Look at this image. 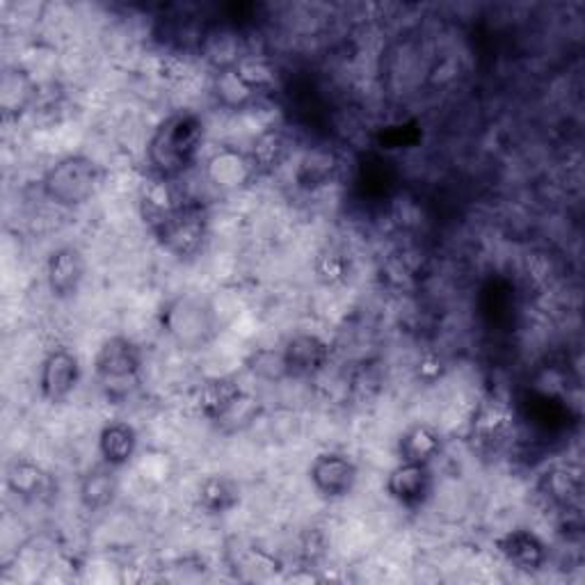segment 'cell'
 I'll return each mask as SVG.
<instances>
[{
	"instance_id": "17",
	"label": "cell",
	"mask_w": 585,
	"mask_h": 585,
	"mask_svg": "<svg viewBox=\"0 0 585 585\" xmlns=\"http://www.w3.org/2000/svg\"><path fill=\"white\" fill-rule=\"evenodd\" d=\"M206 172L213 185H218L222 191H236L243 188V185L252 179L254 168L250 156H243L233 149H225L210 158Z\"/></svg>"
},
{
	"instance_id": "11",
	"label": "cell",
	"mask_w": 585,
	"mask_h": 585,
	"mask_svg": "<svg viewBox=\"0 0 585 585\" xmlns=\"http://www.w3.org/2000/svg\"><path fill=\"white\" fill-rule=\"evenodd\" d=\"M513 428V410L498 398L483 401L473 412L469 437L478 448H494L498 446L508 431Z\"/></svg>"
},
{
	"instance_id": "22",
	"label": "cell",
	"mask_w": 585,
	"mask_h": 585,
	"mask_svg": "<svg viewBox=\"0 0 585 585\" xmlns=\"http://www.w3.org/2000/svg\"><path fill=\"white\" fill-rule=\"evenodd\" d=\"M256 92L259 88L241 69H238V65L220 69L216 76V94L227 108H243V105H248L254 99Z\"/></svg>"
},
{
	"instance_id": "27",
	"label": "cell",
	"mask_w": 585,
	"mask_h": 585,
	"mask_svg": "<svg viewBox=\"0 0 585 585\" xmlns=\"http://www.w3.org/2000/svg\"><path fill=\"white\" fill-rule=\"evenodd\" d=\"M382 136H393L391 140L382 142V145H389V149H405L416 142L418 133H416V126H395V128L385 130Z\"/></svg>"
},
{
	"instance_id": "9",
	"label": "cell",
	"mask_w": 585,
	"mask_h": 585,
	"mask_svg": "<svg viewBox=\"0 0 585 585\" xmlns=\"http://www.w3.org/2000/svg\"><path fill=\"white\" fill-rule=\"evenodd\" d=\"M88 273V263L78 248L65 245L53 250L46 261V282L50 296L56 300H71L81 290Z\"/></svg>"
},
{
	"instance_id": "4",
	"label": "cell",
	"mask_w": 585,
	"mask_h": 585,
	"mask_svg": "<svg viewBox=\"0 0 585 585\" xmlns=\"http://www.w3.org/2000/svg\"><path fill=\"white\" fill-rule=\"evenodd\" d=\"M156 241L179 259L195 256L208 236V213L202 202L185 197L174 210L149 229Z\"/></svg>"
},
{
	"instance_id": "6",
	"label": "cell",
	"mask_w": 585,
	"mask_h": 585,
	"mask_svg": "<svg viewBox=\"0 0 585 585\" xmlns=\"http://www.w3.org/2000/svg\"><path fill=\"white\" fill-rule=\"evenodd\" d=\"M81 382V362L69 348H53L39 366V391L50 405L65 403Z\"/></svg>"
},
{
	"instance_id": "3",
	"label": "cell",
	"mask_w": 585,
	"mask_h": 585,
	"mask_svg": "<svg viewBox=\"0 0 585 585\" xmlns=\"http://www.w3.org/2000/svg\"><path fill=\"white\" fill-rule=\"evenodd\" d=\"M103 170L90 156L71 153L50 165L42 179L44 195L58 206L76 208L88 204L101 188Z\"/></svg>"
},
{
	"instance_id": "2",
	"label": "cell",
	"mask_w": 585,
	"mask_h": 585,
	"mask_svg": "<svg viewBox=\"0 0 585 585\" xmlns=\"http://www.w3.org/2000/svg\"><path fill=\"white\" fill-rule=\"evenodd\" d=\"M96 385L111 403H122L133 395L142 380V353L126 336H111L101 343L94 357Z\"/></svg>"
},
{
	"instance_id": "5",
	"label": "cell",
	"mask_w": 585,
	"mask_h": 585,
	"mask_svg": "<svg viewBox=\"0 0 585 585\" xmlns=\"http://www.w3.org/2000/svg\"><path fill=\"white\" fill-rule=\"evenodd\" d=\"M165 332L185 351H197L216 336L213 307L193 292H183L163 309Z\"/></svg>"
},
{
	"instance_id": "19",
	"label": "cell",
	"mask_w": 585,
	"mask_h": 585,
	"mask_svg": "<svg viewBox=\"0 0 585 585\" xmlns=\"http://www.w3.org/2000/svg\"><path fill=\"white\" fill-rule=\"evenodd\" d=\"M117 492H119V483H117V475H115V467L105 464V462H103V467L90 469L83 475L81 487H78L81 503L92 513L108 508V505L115 501Z\"/></svg>"
},
{
	"instance_id": "10",
	"label": "cell",
	"mask_w": 585,
	"mask_h": 585,
	"mask_svg": "<svg viewBox=\"0 0 585 585\" xmlns=\"http://www.w3.org/2000/svg\"><path fill=\"white\" fill-rule=\"evenodd\" d=\"M330 345L316 334H296L284 345L282 357L288 378H313L330 362Z\"/></svg>"
},
{
	"instance_id": "12",
	"label": "cell",
	"mask_w": 585,
	"mask_h": 585,
	"mask_svg": "<svg viewBox=\"0 0 585 585\" xmlns=\"http://www.w3.org/2000/svg\"><path fill=\"white\" fill-rule=\"evenodd\" d=\"M501 555L519 572H538L547 565V544L534 534V530L515 528L496 542Z\"/></svg>"
},
{
	"instance_id": "1",
	"label": "cell",
	"mask_w": 585,
	"mask_h": 585,
	"mask_svg": "<svg viewBox=\"0 0 585 585\" xmlns=\"http://www.w3.org/2000/svg\"><path fill=\"white\" fill-rule=\"evenodd\" d=\"M204 145V122L193 111H176L156 126L147 145V161L153 176L176 181L199 158Z\"/></svg>"
},
{
	"instance_id": "15",
	"label": "cell",
	"mask_w": 585,
	"mask_h": 585,
	"mask_svg": "<svg viewBox=\"0 0 585 585\" xmlns=\"http://www.w3.org/2000/svg\"><path fill=\"white\" fill-rule=\"evenodd\" d=\"M444 450V437L431 423H416L398 439V458L401 462L433 464Z\"/></svg>"
},
{
	"instance_id": "25",
	"label": "cell",
	"mask_w": 585,
	"mask_h": 585,
	"mask_svg": "<svg viewBox=\"0 0 585 585\" xmlns=\"http://www.w3.org/2000/svg\"><path fill=\"white\" fill-rule=\"evenodd\" d=\"M248 368L252 370V376H256L259 380H268V382H275V380H284L288 378L286 376V366H284V357H282V351H256L252 353V357L248 359Z\"/></svg>"
},
{
	"instance_id": "7",
	"label": "cell",
	"mask_w": 585,
	"mask_h": 585,
	"mask_svg": "<svg viewBox=\"0 0 585 585\" xmlns=\"http://www.w3.org/2000/svg\"><path fill=\"white\" fill-rule=\"evenodd\" d=\"M387 494L408 511H416L431 498L435 475L431 464L401 462L387 475Z\"/></svg>"
},
{
	"instance_id": "23",
	"label": "cell",
	"mask_w": 585,
	"mask_h": 585,
	"mask_svg": "<svg viewBox=\"0 0 585 585\" xmlns=\"http://www.w3.org/2000/svg\"><path fill=\"white\" fill-rule=\"evenodd\" d=\"M288 153V140L279 130H265L254 140L250 161L256 174H268L277 170Z\"/></svg>"
},
{
	"instance_id": "26",
	"label": "cell",
	"mask_w": 585,
	"mask_h": 585,
	"mask_svg": "<svg viewBox=\"0 0 585 585\" xmlns=\"http://www.w3.org/2000/svg\"><path fill=\"white\" fill-rule=\"evenodd\" d=\"M316 273L325 284H336L348 275V263H345L343 254L339 252H325L316 263Z\"/></svg>"
},
{
	"instance_id": "16",
	"label": "cell",
	"mask_w": 585,
	"mask_h": 585,
	"mask_svg": "<svg viewBox=\"0 0 585 585\" xmlns=\"http://www.w3.org/2000/svg\"><path fill=\"white\" fill-rule=\"evenodd\" d=\"M37 99V85L25 69H8L0 81V108H3L5 119L21 117Z\"/></svg>"
},
{
	"instance_id": "18",
	"label": "cell",
	"mask_w": 585,
	"mask_h": 585,
	"mask_svg": "<svg viewBox=\"0 0 585 585\" xmlns=\"http://www.w3.org/2000/svg\"><path fill=\"white\" fill-rule=\"evenodd\" d=\"M8 487L25 501H37L53 492V478L37 462L16 458L8 467Z\"/></svg>"
},
{
	"instance_id": "24",
	"label": "cell",
	"mask_w": 585,
	"mask_h": 585,
	"mask_svg": "<svg viewBox=\"0 0 585 585\" xmlns=\"http://www.w3.org/2000/svg\"><path fill=\"white\" fill-rule=\"evenodd\" d=\"M542 490L544 494L558 503V505H570L578 501L581 496V483L578 475L572 473L570 469H551L542 478Z\"/></svg>"
},
{
	"instance_id": "21",
	"label": "cell",
	"mask_w": 585,
	"mask_h": 585,
	"mask_svg": "<svg viewBox=\"0 0 585 585\" xmlns=\"http://www.w3.org/2000/svg\"><path fill=\"white\" fill-rule=\"evenodd\" d=\"M241 503V487L229 475H208L199 485V505L210 515H225Z\"/></svg>"
},
{
	"instance_id": "14",
	"label": "cell",
	"mask_w": 585,
	"mask_h": 585,
	"mask_svg": "<svg viewBox=\"0 0 585 585\" xmlns=\"http://www.w3.org/2000/svg\"><path fill=\"white\" fill-rule=\"evenodd\" d=\"M243 395L245 391L233 378H213L202 385L197 393V408L204 418L213 423H222Z\"/></svg>"
},
{
	"instance_id": "8",
	"label": "cell",
	"mask_w": 585,
	"mask_h": 585,
	"mask_svg": "<svg viewBox=\"0 0 585 585\" xmlns=\"http://www.w3.org/2000/svg\"><path fill=\"white\" fill-rule=\"evenodd\" d=\"M309 478L318 494H323L325 498H343L353 494L359 478V469L348 456L321 454L311 462Z\"/></svg>"
},
{
	"instance_id": "13",
	"label": "cell",
	"mask_w": 585,
	"mask_h": 585,
	"mask_svg": "<svg viewBox=\"0 0 585 585\" xmlns=\"http://www.w3.org/2000/svg\"><path fill=\"white\" fill-rule=\"evenodd\" d=\"M138 450V433L126 421L105 423L99 433V456L115 469L126 467Z\"/></svg>"
},
{
	"instance_id": "20",
	"label": "cell",
	"mask_w": 585,
	"mask_h": 585,
	"mask_svg": "<svg viewBox=\"0 0 585 585\" xmlns=\"http://www.w3.org/2000/svg\"><path fill=\"white\" fill-rule=\"evenodd\" d=\"M341 170L339 156L332 149H311L298 168V183L307 191L323 188L332 183Z\"/></svg>"
}]
</instances>
